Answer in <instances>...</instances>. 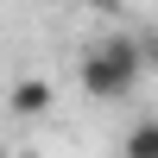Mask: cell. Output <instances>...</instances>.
<instances>
[{
  "label": "cell",
  "instance_id": "cell-5",
  "mask_svg": "<svg viewBox=\"0 0 158 158\" xmlns=\"http://www.w3.org/2000/svg\"><path fill=\"white\" fill-rule=\"evenodd\" d=\"M82 6H95V13H120V0H82Z\"/></svg>",
  "mask_w": 158,
  "mask_h": 158
},
{
  "label": "cell",
  "instance_id": "cell-4",
  "mask_svg": "<svg viewBox=\"0 0 158 158\" xmlns=\"http://www.w3.org/2000/svg\"><path fill=\"white\" fill-rule=\"evenodd\" d=\"M139 57H146V76H158V32H139Z\"/></svg>",
  "mask_w": 158,
  "mask_h": 158
},
{
  "label": "cell",
  "instance_id": "cell-1",
  "mask_svg": "<svg viewBox=\"0 0 158 158\" xmlns=\"http://www.w3.org/2000/svg\"><path fill=\"white\" fill-rule=\"evenodd\" d=\"M146 76V57H139V38H101V44L82 51L76 63V82L89 89L95 101H127Z\"/></svg>",
  "mask_w": 158,
  "mask_h": 158
},
{
  "label": "cell",
  "instance_id": "cell-2",
  "mask_svg": "<svg viewBox=\"0 0 158 158\" xmlns=\"http://www.w3.org/2000/svg\"><path fill=\"white\" fill-rule=\"evenodd\" d=\"M6 101H13V114H25V120H32V114H44V108H51V82H44V76H19Z\"/></svg>",
  "mask_w": 158,
  "mask_h": 158
},
{
  "label": "cell",
  "instance_id": "cell-3",
  "mask_svg": "<svg viewBox=\"0 0 158 158\" xmlns=\"http://www.w3.org/2000/svg\"><path fill=\"white\" fill-rule=\"evenodd\" d=\"M127 158H158V114L133 120V133H127Z\"/></svg>",
  "mask_w": 158,
  "mask_h": 158
}]
</instances>
